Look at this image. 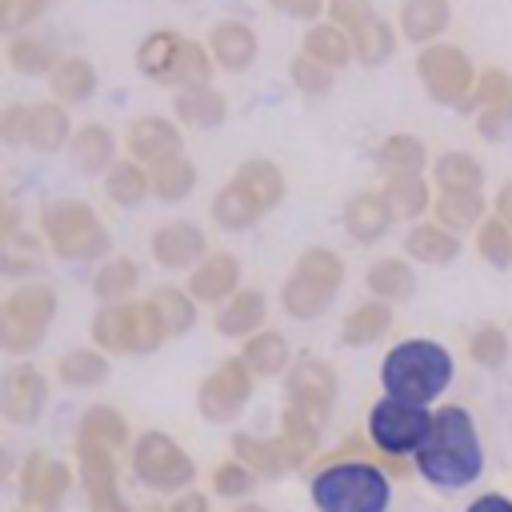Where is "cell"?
Returning a JSON list of instances; mask_svg holds the SVG:
<instances>
[{"mask_svg": "<svg viewBox=\"0 0 512 512\" xmlns=\"http://www.w3.org/2000/svg\"><path fill=\"white\" fill-rule=\"evenodd\" d=\"M416 456V468L440 484V488H464L480 476V440H476V428L468 420L464 408H440L432 416V432L428 440L412 452Z\"/></svg>", "mask_w": 512, "mask_h": 512, "instance_id": "cell-1", "label": "cell"}, {"mask_svg": "<svg viewBox=\"0 0 512 512\" xmlns=\"http://www.w3.org/2000/svg\"><path fill=\"white\" fill-rule=\"evenodd\" d=\"M452 380V356L436 340H400L384 364H380V384L388 396L428 404L436 400Z\"/></svg>", "mask_w": 512, "mask_h": 512, "instance_id": "cell-2", "label": "cell"}, {"mask_svg": "<svg viewBox=\"0 0 512 512\" xmlns=\"http://www.w3.org/2000/svg\"><path fill=\"white\" fill-rule=\"evenodd\" d=\"M388 496V476L360 460L332 464L312 480V504L320 512H384Z\"/></svg>", "mask_w": 512, "mask_h": 512, "instance_id": "cell-3", "label": "cell"}, {"mask_svg": "<svg viewBox=\"0 0 512 512\" xmlns=\"http://www.w3.org/2000/svg\"><path fill=\"white\" fill-rule=\"evenodd\" d=\"M416 76L424 84V92L440 104H464V96L476 84V64L472 56L452 44V40H436L416 48Z\"/></svg>", "mask_w": 512, "mask_h": 512, "instance_id": "cell-4", "label": "cell"}, {"mask_svg": "<svg viewBox=\"0 0 512 512\" xmlns=\"http://www.w3.org/2000/svg\"><path fill=\"white\" fill-rule=\"evenodd\" d=\"M368 432L380 448L388 452H416L428 432H432V412H424V404H412V400H400V396H388L372 408L368 416Z\"/></svg>", "mask_w": 512, "mask_h": 512, "instance_id": "cell-5", "label": "cell"}, {"mask_svg": "<svg viewBox=\"0 0 512 512\" xmlns=\"http://www.w3.org/2000/svg\"><path fill=\"white\" fill-rule=\"evenodd\" d=\"M208 48H212V60H216L220 72L240 76V72H248V68L256 64V56H260V36H256V28H252L248 20L224 16V20H216V24L208 28Z\"/></svg>", "mask_w": 512, "mask_h": 512, "instance_id": "cell-6", "label": "cell"}, {"mask_svg": "<svg viewBox=\"0 0 512 512\" xmlns=\"http://www.w3.org/2000/svg\"><path fill=\"white\" fill-rule=\"evenodd\" d=\"M448 24H452V0H400L396 28L412 48L444 40Z\"/></svg>", "mask_w": 512, "mask_h": 512, "instance_id": "cell-7", "label": "cell"}, {"mask_svg": "<svg viewBox=\"0 0 512 512\" xmlns=\"http://www.w3.org/2000/svg\"><path fill=\"white\" fill-rule=\"evenodd\" d=\"M180 48H184V36L176 28H152L136 44V68H140V76H148L152 84H176Z\"/></svg>", "mask_w": 512, "mask_h": 512, "instance_id": "cell-8", "label": "cell"}, {"mask_svg": "<svg viewBox=\"0 0 512 512\" xmlns=\"http://www.w3.org/2000/svg\"><path fill=\"white\" fill-rule=\"evenodd\" d=\"M300 52H308L312 60H320V64H328V68H348L352 60H356V52H352V32L348 28H340L336 20H328V16H320V20H312V24H304V36H300Z\"/></svg>", "mask_w": 512, "mask_h": 512, "instance_id": "cell-9", "label": "cell"}, {"mask_svg": "<svg viewBox=\"0 0 512 512\" xmlns=\"http://www.w3.org/2000/svg\"><path fill=\"white\" fill-rule=\"evenodd\" d=\"M128 152L136 160H148V164L180 156V128L172 120H164V116H140L128 128Z\"/></svg>", "mask_w": 512, "mask_h": 512, "instance_id": "cell-10", "label": "cell"}, {"mask_svg": "<svg viewBox=\"0 0 512 512\" xmlns=\"http://www.w3.org/2000/svg\"><path fill=\"white\" fill-rule=\"evenodd\" d=\"M48 88L60 104H84L96 92V64L80 52H64L48 72Z\"/></svg>", "mask_w": 512, "mask_h": 512, "instance_id": "cell-11", "label": "cell"}, {"mask_svg": "<svg viewBox=\"0 0 512 512\" xmlns=\"http://www.w3.org/2000/svg\"><path fill=\"white\" fill-rule=\"evenodd\" d=\"M400 40H404V36H400L396 20H384L380 12L368 16L360 28H352V52H356V64H364V68H380L384 60H392V52H396Z\"/></svg>", "mask_w": 512, "mask_h": 512, "instance_id": "cell-12", "label": "cell"}, {"mask_svg": "<svg viewBox=\"0 0 512 512\" xmlns=\"http://www.w3.org/2000/svg\"><path fill=\"white\" fill-rule=\"evenodd\" d=\"M4 56H8L12 72H20V76H48L56 68V60H60L56 44L48 36H40V32H28V28L8 36Z\"/></svg>", "mask_w": 512, "mask_h": 512, "instance_id": "cell-13", "label": "cell"}, {"mask_svg": "<svg viewBox=\"0 0 512 512\" xmlns=\"http://www.w3.org/2000/svg\"><path fill=\"white\" fill-rule=\"evenodd\" d=\"M68 132H72L68 104H60L56 96L32 104V112H28V144H32V148H40V152H56V148H64Z\"/></svg>", "mask_w": 512, "mask_h": 512, "instance_id": "cell-14", "label": "cell"}, {"mask_svg": "<svg viewBox=\"0 0 512 512\" xmlns=\"http://www.w3.org/2000/svg\"><path fill=\"white\" fill-rule=\"evenodd\" d=\"M176 116L188 128H216L228 116V100L212 84H188L176 92Z\"/></svg>", "mask_w": 512, "mask_h": 512, "instance_id": "cell-15", "label": "cell"}, {"mask_svg": "<svg viewBox=\"0 0 512 512\" xmlns=\"http://www.w3.org/2000/svg\"><path fill=\"white\" fill-rule=\"evenodd\" d=\"M260 212H264L260 196H256L248 184H240V180H232V184L216 196V204H212V216H216L220 228H248Z\"/></svg>", "mask_w": 512, "mask_h": 512, "instance_id": "cell-16", "label": "cell"}, {"mask_svg": "<svg viewBox=\"0 0 512 512\" xmlns=\"http://www.w3.org/2000/svg\"><path fill=\"white\" fill-rule=\"evenodd\" d=\"M72 156L84 172H100L112 164L116 156V136L104 128V124H84L76 136H72Z\"/></svg>", "mask_w": 512, "mask_h": 512, "instance_id": "cell-17", "label": "cell"}, {"mask_svg": "<svg viewBox=\"0 0 512 512\" xmlns=\"http://www.w3.org/2000/svg\"><path fill=\"white\" fill-rule=\"evenodd\" d=\"M388 216H392L388 200L376 196V192H364V196H356V200L348 204V232H352L356 240H376V236H384Z\"/></svg>", "mask_w": 512, "mask_h": 512, "instance_id": "cell-18", "label": "cell"}, {"mask_svg": "<svg viewBox=\"0 0 512 512\" xmlns=\"http://www.w3.org/2000/svg\"><path fill=\"white\" fill-rule=\"evenodd\" d=\"M288 80H292V88H296L300 96H312V100H316V96H328V92H332L336 68L312 60L308 52H296V56L288 60Z\"/></svg>", "mask_w": 512, "mask_h": 512, "instance_id": "cell-19", "label": "cell"}, {"mask_svg": "<svg viewBox=\"0 0 512 512\" xmlns=\"http://www.w3.org/2000/svg\"><path fill=\"white\" fill-rule=\"evenodd\" d=\"M212 72H220V68H216V60H212L208 40H188V36H184L180 64H176V84H172V88H188V84H212Z\"/></svg>", "mask_w": 512, "mask_h": 512, "instance_id": "cell-20", "label": "cell"}, {"mask_svg": "<svg viewBox=\"0 0 512 512\" xmlns=\"http://www.w3.org/2000/svg\"><path fill=\"white\" fill-rule=\"evenodd\" d=\"M436 180L444 192H476L484 180V168L468 152H448L436 160Z\"/></svg>", "mask_w": 512, "mask_h": 512, "instance_id": "cell-21", "label": "cell"}, {"mask_svg": "<svg viewBox=\"0 0 512 512\" xmlns=\"http://www.w3.org/2000/svg\"><path fill=\"white\" fill-rule=\"evenodd\" d=\"M408 252H412L416 260L440 264V260H452V256H456V236H452L444 224H416V228L408 232Z\"/></svg>", "mask_w": 512, "mask_h": 512, "instance_id": "cell-22", "label": "cell"}, {"mask_svg": "<svg viewBox=\"0 0 512 512\" xmlns=\"http://www.w3.org/2000/svg\"><path fill=\"white\" fill-rule=\"evenodd\" d=\"M380 164L392 176H420V168H424V144L416 136H388L380 144Z\"/></svg>", "mask_w": 512, "mask_h": 512, "instance_id": "cell-23", "label": "cell"}, {"mask_svg": "<svg viewBox=\"0 0 512 512\" xmlns=\"http://www.w3.org/2000/svg\"><path fill=\"white\" fill-rule=\"evenodd\" d=\"M108 192H112L116 204H140L152 192V176L136 160H120L108 172Z\"/></svg>", "mask_w": 512, "mask_h": 512, "instance_id": "cell-24", "label": "cell"}, {"mask_svg": "<svg viewBox=\"0 0 512 512\" xmlns=\"http://www.w3.org/2000/svg\"><path fill=\"white\" fill-rule=\"evenodd\" d=\"M200 248H204V240H200V232L192 224H168L156 236V260H164V264H184Z\"/></svg>", "mask_w": 512, "mask_h": 512, "instance_id": "cell-25", "label": "cell"}, {"mask_svg": "<svg viewBox=\"0 0 512 512\" xmlns=\"http://www.w3.org/2000/svg\"><path fill=\"white\" fill-rule=\"evenodd\" d=\"M500 100H512V76L504 68H484V72H476V84H472V92L464 96L460 108L480 112V108H492Z\"/></svg>", "mask_w": 512, "mask_h": 512, "instance_id": "cell-26", "label": "cell"}, {"mask_svg": "<svg viewBox=\"0 0 512 512\" xmlns=\"http://www.w3.org/2000/svg\"><path fill=\"white\" fill-rule=\"evenodd\" d=\"M192 184H196V172H192V164H188L184 156H168V160H160L156 172H152V192L164 196V200L188 196Z\"/></svg>", "mask_w": 512, "mask_h": 512, "instance_id": "cell-27", "label": "cell"}, {"mask_svg": "<svg viewBox=\"0 0 512 512\" xmlns=\"http://www.w3.org/2000/svg\"><path fill=\"white\" fill-rule=\"evenodd\" d=\"M436 216H440V224H448L452 232H460V228L480 224L484 204H480L476 192H440V200H436Z\"/></svg>", "mask_w": 512, "mask_h": 512, "instance_id": "cell-28", "label": "cell"}, {"mask_svg": "<svg viewBox=\"0 0 512 512\" xmlns=\"http://www.w3.org/2000/svg\"><path fill=\"white\" fill-rule=\"evenodd\" d=\"M384 200L396 216H416L428 208V184L420 176H392V184L384 188Z\"/></svg>", "mask_w": 512, "mask_h": 512, "instance_id": "cell-29", "label": "cell"}, {"mask_svg": "<svg viewBox=\"0 0 512 512\" xmlns=\"http://www.w3.org/2000/svg\"><path fill=\"white\" fill-rule=\"evenodd\" d=\"M236 180L240 184H248L256 196H260V204L268 208V204H276L280 200V192H284V180H280V172L268 164V160H248L240 172H236Z\"/></svg>", "mask_w": 512, "mask_h": 512, "instance_id": "cell-30", "label": "cell"}, {"mask_svg": "<svg viewBox=\"0 0 512 512\" xmlns=\"http://www.w3.org/2000/svg\"><path fill=\"white\" fill-rule=\"evenodd\" d=\"M56 0H0V28L12 36V32H24L32 28L36 20H44V12L52 8Z\"/></svg>", "mask_w": 512, "mask_h": 512, "instance_id": "cell-31", "label": "cell"}, {"mask_svg": "<svg viewBox=\"0 0 512 512\" xmlns=\"http://www.w3.org/2000/svg\"><path fill=\"white\" fill-rule=\"evenodd\" d=\"M324 16L352 32V28H360L368 16H376V8H372V0H328Z\"/></svg>", "mask_w": 512, "mask_h": 512, "instance_id": "cell-32", "label": "cell"}, {"mask_svg": "<svg viewBox=\"0 0 512 512\" xmlns=\"http://www.w3.org/2000/svg\"><path fill=\"white\" fill-rule=\"evenodd\" d=\"M268 4H272V12H280L288 20H300V24L320 20L324 8H328V0H268Z\"/></svg>", "mask_w": 512, "mask_h": 512, "instance_id": "cell-33", "label": "cell"}, {"mask_svg": "<svg viewBox=\"0 0 512 512\" xmlns=\"http://www.w3.org/2000/svg\"><path fill=\"white\" fill-rule=\"evenodd\" d=\"M28 104H8L4 112H0V132H4V140L8 144H20V140H28Z\"/></svg>", "mask_w": 512, "mask_h": 512, "instance_id": "cell-34", "label": "cell"}, {"mask_svg": "<svg viewBox=\"0 0 512 512\" xmlns=\"http://www.w3.org/2000/svg\"><path fill=\"white\" fill-rule=\"evenodd\" d=\"M480 132L484 136H504V132H512V100H500V104H492V108H480Z\"/></svg>", "mask_w": 512, "mask_h": 512, "instance_id": "cell-35", "label": "cell"}, {"mask_svg": "<svg viewBox=\"0 0 512 512\" xmlns=\"http://www.w3.org/2000/svg\"><path fill=\"white\" fill-rule=\"evenodd\" d=\"M468 512H512V500H504V496H480V500L468 504Z\"/></svg>", "mask_w": 512, "mask_h": 512, "instance_id": "cell-36", "label": "cell"}, {"mask_svg": "<svg viewBox=\"0 0 512 512\" xmlns=\"http://www.w3.org/2000/svg\"><path fill=\"white\" fill-rule=\"evenodd\" d=\"M496 208H500V220H504V224L512 228V184H508V188L500 192V204H496Z\"/></svg>", "mask_w": 512, "mask_h": 512, "instance_id": "cell-37", "label": "cell"}]
</instances>
